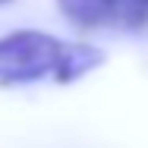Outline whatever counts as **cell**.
Segmentation results:
<instances>
[{
    "label": "cell",
    "mask_w": 148,
    "mask_h": 148,
    "mask_svg": "<svg viewBox=\"0 0 148 148\" xmlns=\"http://www.w3.org/2000/svg\"><path fill=\"white\" fill-rule=\"evenodd\" d=\"M104 63V51L79 44V41H63L47 32H13L0 38V85L16 88V85H38V82H54V85H73L85 79Z\"/></svg>",
    "instance_id": "1"
},
{
    "label": "cell",
    "mask_w": 148,
    "mask_h": 148,
    "mask_svg": "<svg viewBox=\"0 0 148 148\" xmlns=\"http://www.w3.org/2000/svg\"><path fill=\"white\" fill-rule=\"evenodd\" d=\"M60 13L82 29H101L120 16V0H57Z\"/></svg>",
    "instance_id": "2"
},
{
    "label": "cell",
    "mask_w": 148,
    "mask_h": 148,
    "mask_svg": "<svg viewBox=\"0 0 148 148\" xmlns=\"http://www.w3.org/2000/svg\"><path fill=\"white\" fill-rule=\"evenodd\" d=\"M0 3H6V0H0Z\"/></svg>",
    "instance_id": "3"
}]
</instances>
